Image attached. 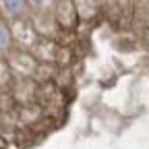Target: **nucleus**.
Returning a JSON list of instances; mask_svg holds the SVG:
<instances>
[{"label":"nucleus","instance_id":"f257e3e1","mask_svg":"<svg viewBox=\"0 0 149 149\" xmlns=\"http://www.w3.org/2000/svg\"><path fill=\"white\" fill-rule=\"evenodd\" d=\"M50 13H52V17H54L56 25H58L62 31H66V33H77V27L81 25V19H79L77 6H74L72 0H54Z\"/></svg>","mask_w":149,"mask_h":149},{"label":"nucleus","instance_id":"f03ea898","mask_svg":"<svg viewBox=\"0 0 149 149\" xmlns=\"http://www.w3.org/2000/svg\"><path fill=\"white\" fill-rule=\"evenodd\" d=\"M6 60H8V66H10L15 77H33V74H35L37 60H35V56L29 50L13 48L6 54Z\"/></svg>","mask_w":149,"mask_h":149},{"label":"nucleus","instance_id":"7ed1b4c3","mask_svg":"<svg viewBox=\"0 0 149 149\" xmlns=\"http://www.w3.org/2000/svg\"><path fill=\"white\" fill-rule=\"evenodd\" d=\"M10 95L17 102V106L25 104H35V91H37V81L33 77H15L10 87Z\"/></svg>","mask_w":149,"mask_h":149},{"label":"nucleus","instance_id":"20e7f679","mask_svg":"<svg viewBox=\"0 0 149 149\" xmlns=\"http://www.w3.org/2000/svg\"><path fill=\"white\" fill-rule=\"evenodd\" d=\"M0 13L8 21L21 19V17H29L31 15V2L29 0H0Z\"/></svg>","mask_w":149,"mask_h":149},{"label":"nucleus","instance_id":"39448f33","mask_svg":"<svg viewBox=\"0 0 149 149\" xmlns=\"http://www.w3.org/2000/svg\"><path fill=\"white\" fill-rule=\"evenodd\" d=\"M13 48H15V40H13L10 21H8L2 13H0V54L6 56Z\"/></svg>","mask_w":149,"mask_h":149},{"label":"nucleus","instance_id":"423d86ee","mask_svg":"<svg viewBox=\"0 0 149 149\" xmlns=\"http://www.w3.org/2000/svg\"><path fill=\"white\" fill-rule=\"evenodd\" d=\"M13 79H15V74H13L10 66H8L6 56H2V54H0V91H6V89L10 87Z\"/></svg>","mask_w":149,"mask_h":149},{"label":"nucleus","instance_id":"0eeeda50","mask_svg":"<svg viewBox=\"0 0 149 149\" xmlns=\"http://www.w3.org/2000/svg\"><path fill=\"white\" fill-rule=\"evenodd\" d=\"M31 2V10H50L54 0H29Z\"/></svg>","mask_w":149,"mask_h":149}]
</instances>
